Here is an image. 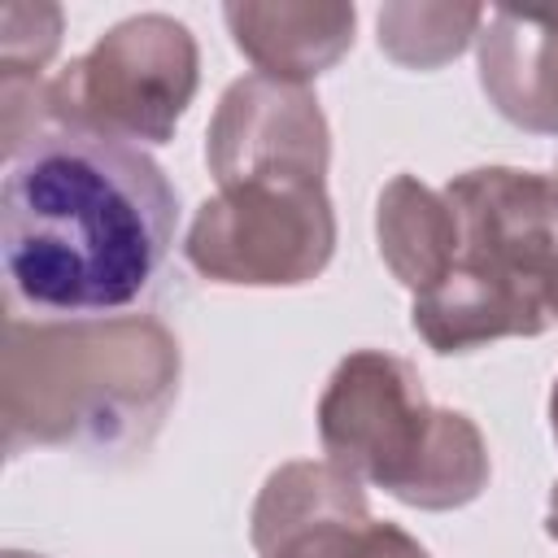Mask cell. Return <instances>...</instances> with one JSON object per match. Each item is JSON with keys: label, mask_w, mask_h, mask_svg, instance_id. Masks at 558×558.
Masks as SVG:
<instances>
[{"label": "cell", "mask_w": 558, "mask_h": 558, "mask_svg": "<svg viewBox=\"0 0 558 558\" xmlns=\"http://www.w3.org/2000/svg\"><path fill=\"white\" fill-rule=\"evenodd\" d=\"M179 196L135 144L44 126L4 157L0 266L39 318H109L140 301L174 244Z\"/></svg>", "instance_id": "cell-1"}, {"label": "cell", "mask_w": 558, "mask_h": 558, "mask_svg": "<svg viewBox=\"0 0 558 558\" xmlns=\"http://www.w3.org/2000/svg\"><path fill=\"white\" fill-rule=\"evenodd\" d=\"M179 397V340L148 314L9 318L0 366L4 449H144Z\"/></svg>", "instance_id": "cell-2"}, {"label": "cell", "mask_w": 558, "mask_h": 558, "mask_svg": "<svg viewBox=\"0 0 558 558\" xmlns=\"http://www.w3.org/2000/svg\"><path fill=\"white\" fill-rule=\"evenodd\" d=\"M318 440L331 466L414 510L471 506L493 475L471 414L432 405L418 371L384 349H353L318 397Z\"/></svg>", "instance_id": "cell-3"}, {"label": "cell", "mask_w": 558, "mask_h": 558, "mask_svg": "<svg viewBox=\"0 0 558 558\" xmlns=\"http://www.w3.org/2000/svg\"><path fill=\"white\" fill-rule=\"evenodd\" d=\"M196 87V35L170 13H135L44 78V118L135 148L170 144Z\"/></svg>", "instance_id": "cell-4"}, {"label": "cell", "mask_w": 558, "mask_h": 558, "mask_svg": "<svg viewBox=\"0 0 558 558\" xmlns=\"http://www.w3.org/2000/svg\"><path fill=\"white\" fill-rule=\"evenodd\" d=\"M336 209L327 183L257 179L218 187L183 240L187 266L227 288H296L327 270Z\"/></svg>", "instance_id": "cell-5"}, {"label": "cell", "mask_w": 558, "mask_h": 558, "mask_svg": "<svg viewBox=\"0 0 558 558\" xmlns=\"http://www.w3.org/2000/svg\"><path fill=\"white\" fill-rule=\"evenodd\" d=\"M445 201L458 218V270L541 296L558 292V187L549 174L475 166L453 174ZM558 318V314H554Z\"/></svg>", "instance_id": "cell-6"}, {"label": "cell", "mask_w": 558, "mask_h": 558, "mask_svg": "<svg viewBox=\"0 0 558 558\" xmlns=\"http://www.w3.org/2000/svg\"><path fill=\"white\" fill-rule=\"evenodd\" d=\"M248 541L257 558H432L410 532L375 519L362 484L331 462H283L266 475Z\"/></svg>", "instance_id": "cell-7"}, {"label": "cell", "mask_w": 558, "mask_h": 558, "mask_svg": "<svg viewBox=\"0 0 558 558\" xmlns=\"http://www.w3.org/2000/svg\"><path fill=\"white\" fill-rule=\"evenodd\" d=\"M205 166L218 187L257 179L323 183L331 166V131L314 92L266 74L235 78L209 118Z\"/></svg>", "instance_id": "cell-8"}, {"label": "cell", "mask_w": 558, "mask_h": 558, "mask_svg": "<svg viewBox=\"0 0 558 558\" xmlns=\"http://www.w3.org/2000/svg\"><path fill=\"white\" fill-rule=\"evenodd\" d=\"M488 105L541 135H558V9H493L475 35Z\"/></svg>", "instance_id": "cell-9"}, {"label": "cell", "mask_w": 558, "mask_h": 558, "mask_svg": "<svg viewBox=\"0 0 558 558\" xmlns=\"http://www.w3.org/2000/svg\"><path fill=\"white\" fill-rule=\"evenodd\" d=\"M222 17L235 48L257 65V74L301 87L327 74L353 48V26H357L353 4L340 0H279V4L231 0L222 4Z\"/></svg>", "instance_id": "cell-10"}, {"label": "cell", "mask_w": 558, "mask_h": 558, "mask_svg": "<svg viewBox=\"0 0 558 558\" xmlns=\"http://www.w3.org/2000/svg\"><path fill=\"white\" fill-rule=\"evenodd\" d=\"M414 331L436 353H471L506 336H541L554 323V305L466 270H449L432 292L410 305Z\"/></svg>", "instance_id": "cell-11"}, {"label": "cell", "mask_w": 558, "mask_h": 558, "mask_svg": "<svg viewBox=\"0 0 558 558\" xmlns=\"http://www.w3.org/2000/svg\"><path fill=\"white\" fill-rule=\"evenodd\" d=\"M375 240L379 257L401 288L414 296L432 292L458 262V218L445 192L427 187L414 174H392L375 201Z\"/></svg>", "instance_id": "cell-12"}, {"label": "cell", "mask_w": 558, "mask_h": 558, "mask_svg": "<svg viewBox=\"0 0 558 558\" xmlns=\"http://www.w3.org/2000/svg\"><path fill=\"white\" fill-rule=\"evenodd\" d=\"M484 17L480 4H384L379 48L405 70H436L466 52Z\"/></svg>", "instance_id": "cell-13"}, {"label": "cell", "mask_w": 558, "mask_h": 558, "mask_svg": "<svg viewBox=\"0 0 558 558\" xmlns=\"http://www.w3.org/2000/svg\"><path fill=\"white\" fill-rule=\"evenodd\" d=\"M61 44L57 4H4L0 9V83H44V65Z\"/></svg>", "instance_id": "cell-14"}, {"label": "cell", "mask_w": 558, "mask_h": 558, "mask_svg": "<svg viewBox=\"0 0 558 558\" xmlns=\"http://www.w3.org/2000/svg\"><path fill=\"white\" fill-rule=\"evenodd\" d=\"M545 532L558 541V484H554V493H549V510H545Z\"/></svg>", "instance_id": "cell-15"}, {"label": "cell", "mask_w": 558, "mask_h": 558, "mask_svg": "<svg viewBox=\"0 0 558 558\" xmlns=\"http://www.w3.org/2000/svg\"><path fill=\"white\" fill-rule=\"evenodd\" d=\"M549 427H554V440H558V379L549 388Z\"/></svg>", "instance_id": "cell-16"}, {"label": "cell", "mask_w": 558, "mask_h": 558, "mask_svg": "<svg viewBox=\"0 0 558 558\" xmlns=\"http://www.w3.org/2000/svg\"><path fill=\"white\" fill-rule=\"evenodd\" d=\"M0 558H44V554H26V549H4Z\"/></svg>", "instance_id": "cell-17"}, {"label": "cell", "mask_w": 558, "mask_h": 558, "mask_svg": "<svg viewBox=\"0 0 558 558\" xmlns=\"http://www.w3.org/2000/svg\"><path fill=\"white\" fill-rule=\"evenodd\" d=\"M554 314H558V292H554Z\"/></svg>", "instance_id": "cell-18"}, {"label": "cell", "mask_w": 558, "mask_h": 558, "mask_svg": "<svg viewBox=\"0 0 558 558\" xmlns=\"http://www.w3.org/2000/svg\"><path fill=\"white\" fill-rule=\"evenodd\" d=\"M554 187H558V170H554Z\"/></svg>", "instance_id": "cell-19"}]
</instances>
